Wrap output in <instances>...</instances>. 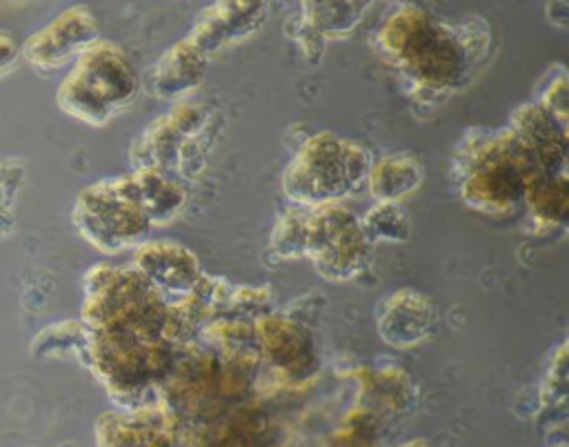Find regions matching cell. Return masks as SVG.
Returning a JSON list of instances; mask_svg holds the SVG:
<instances>
[{
	"label": "cell",
	"mask_w": 569,
	"mask_h": 447,
	"mask_svg": "<svg viewBox=\"0 0 569 447\" xmlns=\"http://www.w3.org/2000/svg\"><path fill=\"white\" fill-rule=\"evenodd\" d=\"M262 418L240 407L222 418H211L207 429L200 434V447H267Z\"/></svg>",
	"instance_id": "21"
},
{
	"label": "cell",
	"mask_w": 569,
	"mask_h": 447,
	"mask_svg": "<svg viewBox=\"0 0 569 447\" xmlns=\"http://www.w3.org/2000/svg\"><path fill=\"white\" fill-rule=\"evenodd\" d=\"M507 129L525 145L547 176L567 173V127L560 125L538 100L518 107Z\"/></svg>",
	"instance_id": "15"
},
{
	"label": "cell",
	"mask_w": 569,
	"mask_h": 447,
	"mask_svg": "<svg viewBox=\"0 0 569 447\" xmlns=\"http://www.w3.org/2000/svg\"><path fill=\"white\" fill-rule=\"evenodd\" d=\"M209 56L187 36L162 51L149 76L151 96L164 102L187 100L204 80Z\"/></svg>",
	"instance_id": "17"
},
{
	"label": "cell",
	"mask_w": 569,
	"mask_h": 447,
	"mask_svg": "<svg viewBox=\"0 0 569 447\" xmlns=\"http://www.w3.org/2000/svg\"><path fill=\"white\" fill-rule=\"evenodd\" d=\"M422 182H425V169L420 160L411 153L396 151V153H385L371 162L365 187L376 200L400 202L402 198L416 193Z\"/></svg>",
	"instance_id": "19"
},
{
	"label": "cell",
	"mask_w": 569,
	"mask_h": 447,
	"mask_svg": "<svg viewBox=\"0 0 569 447\" xmlns=\"http://www.w3.org/2000/svg\"><path fill=\"white\" fill-rule=\"evenodd\" d=\"M371 249L360 218L342 202L309 209L305 258L311 260L320 278L329 282L353 280L369 267Z\"/></svg>",
	"instance_id": "9"
},
{
	"label": "cell",
	"mask_w": 569,
	"mask_h": 447,
	"mask_svg": "<svg viewBox=\"0 0 569 447\" xmlns=\"http://www.w3.org/2000/svg\"><path fill=\"white\" fill-rule=\"evenodd\" d=\"M298 16L325 40H336L356 31L362 11H358L347 0H300Z\"/></svg>",
	"instance_id": "23"
},
{
	"label": "cell",
	"mask_w": 569,
	"mask_h": 447,
	"mask_svg": "<svg viewBox=\"0 0 569 447\" xmlns=\"http://www.w3.org/2000/svg\"><path fill=\"white\" fill-rule=\"evenodd\" d=\"M567 403V345H560L551 356V365L542 385V405L562 409Z\"/></svg>",
	"instance_id": "28"
},
{
	"label": "cell",
	"mask_w": 569,
	"mask_h": 447,
	"mask_svg": "<svg viewBox=\"0 0 569 447\" xmlns=\"http://www.w3.org/2000/svg\"><path fill=\"white\" fill-rule=\"evenodd\" d=\"M96 447H187L180 420L158 400L133 409H109L96 418Z\"/></svg>",
	"instance_id": "12"
},
{
	"label": "cell",
	"mask_w": 569,
	"mask_h": 447,
	"mask_svg": "<svg viewBox=\"0 0 569 447\" xmlns=\"http://www.w3.org/2000/svg\"><path fill=\"white\" fill-rule=\"evenodd\" d=\"M131 267L169 307L189 298L204 274L198 256L176 240H144L133 249Z\"/></svg>",
	"instance_id": "13"
},
{
	"label": "cell",
	"mask_w": 569,
	"mask_h": 447,
	"mask_svg": "<svg viewBox=\"0 0 569 447\" xmlns=\"http://www.w3.org/2000/svg\"><path fill=\"white\" fill-rule=\"evenodd\" d=\"M567 71L562 64H556V69L551 71V80L547 82V87L540 93V105L560 122L567 127Z\"/></svg>",
	"instance_id": "30"
},
{
	"label": "cell",
	"mask_w": 569,
	"mask_h": 447,
	"mask_svg": "<svg viewBox=\"0 0 569 447\" xmlns=\"http://www.w3.org/2000/svg\"><path fill=\"white\" fill-rule=\"evenodd\" d=\"M89 331L80 318H67L42 327L31 340L36 358H76L84 365Z\"/></svg>",
	"instance_id": "22"
},
{
	"label": "cell",
	"mask_w": 569,
	"mask_h": 447,
	"mask_svg": "<svg viewBox=\"0 0 569 447\" xmlns=\"http://www.w3.org/2000/svg\"><path fill=\"white\" fill-rule=\"evenodd\" d=\"M258 356L282 380L302 385L320 369V354L309 329L282 314H267L253 322Z\"/></svg>",
	"instance_id": "10"
},
{
	"label": "cell",
	"mask_w": 569,
	"mask_h": 447,
	"mask_svg": "<svg viewBox=\"0 0 569 447\" xmlns=\"http://www.w3.org/2000/svg\"><path fill=\"white\" fill-rule=\"evenodd\" d=\"M549 447H567V443L560 440V443H553V445H549Z\"/></svg>",
	"instance_id": "35"
},
{
	"label": "cell",
	"mask_w": 569,
	"mask_h": 447,
	"mask_svg": "<svg viewBox=\"0 0 569 447\" xmlns=\"http://www.w3.org/2000/svg\"><path fill=\"white\" fill-rule=\"evenodd\" d=\"M522 202L529 209V218L538 229L553 231L567 225L569 216V182L567 173L545 176L525 187Z\"/></svg>",
	"instance_id": "20"
},
{
	"label": "cell",
	"mask_w": 569,
	"mask_h": 447,
	"mask_svg": "<svg viewBox=\"0 0 569 447\" xmlns=\"http://www.w3.org/2000/svg\"><path fill=\"white\" fill-rule=\"evenodd\" d=\"M20 58V44L7 31H0V78L7 76Z\"/></svg>",
	"instance_id": "31"
},
{
	"label": "cell",
	"mask_w": 569,
	"mask_h": 447,
	"mask_svg": "<svg viewBox=\"0 0 569 447\" xmlns=\"http://www.w3.org/2000/svg\"><path fill=\"white\" fill-rule=\"evenodd\" d=\"M100 40V24L87 4H71L20 44V56L38 71H53L76 60Z\"/></svg>",
	"instance_id": "11"
},
{
	"label": "cell",
	"mask_w": 569,
	"mask_h": 447,
	"mask_svg": "<svg viewBox=\"0 0 569 447\" xmlns=\"http://www.w3.org/2000/svg\"><path fill=\"white\" fill-rule=\"evenodd\" d=\"M347 2H349V4H353L358 11H365L373 0H347Z\"/></svg>",
	"instance_id": "33"
},
{
	"label": "cell",
	"mask_w": 569,
	"mask_h": 447,
	"mask_svg": "<svg viewBox=\"0 0 569 447\" xmlns=\"http://www.w3.org/2000/svg\"><path fill=\"white\" fill-rule=\"evenodd\" d=\"M273 311V296L267 287H233L227 311L222 318H236L244 322H256L258 318Z\"/></svg>",
	"instance_id": "27"
},
{
	"label": "cell",
	"mask_w": 569,
	"mask_h": 447,
	"mask_svg": "<svg viewBox=\"0 0 569 447\" xmlns=\"http://www.w3.org/2000/svg\"><path fill=\"white\" fill-rule=\"evenodd\" d=\"M140 87L138 69L124 49L100 38L64 73L56 89V105L78 122L104 127L136 102Z\"/></svg>",
	"instance_id": "3"
},
{
	"label": "cell",
	"mask_w": 569,
	"mask_h": 447,
	"mask_svg": "<svg viewBox=\"0 0 569 447\" xmlns=\"http://www.w3.org/2000/svg\"><path fill=\"white\" fill-rule=\"evenodd\" d=\"M309 211H289L278 218L269 236V254L278 260H300L307 256Z\"/></svg>",
	"instance_id": "25"
},
{
	"label": "cell",
	"mask_w": 569,
	"mask_h": 447,
	"mask_svg": "<svg viewBox=\"0 0 569 447\" xmlns=\"http://www.w3.org/2000/svg\"><path fill=\"white\" fill-rule=\"evenodd\" d=\"M451 178L460 200L489 216L513 211L522 202L527 187L502 129L487 127L465 131L451 156Z\"/></svg>",
	"instance_id": "7"
},
{
	"label": "cell",
	"mask_w": 569,
	"mask_h": 447,
	"mask_svg": "<svg viewBox=\"0 0 569 447\" xmlns=\"http://www.w3.org/2000/svg\"><path fill=\"white\" fill-rule=\"evenodd\" d=\"M180 347L164 338L147 340L89 331L84 367L102 385L116 409H133L149 403L147 394L167 378Z\"/></svg>",
	"instance_id": "6"
},
{
	"label": "cell",
	"mask_w": 569,
	"mask_h": 447,
	"mask_svg": "<svg viewBox=\"0 0 569 447\" xmlns=\"http://www.w3.org/2000/svg\"><path fill=\"white\" fill-rule=\"evenodd\" d=\"M360 227L371 245H405L411 238V216L402 209L400 202L376 200V205L360 218Z\"/></svg>",
	"instance_id": "24"
},
{
	"label": "cell",
	"mask_w": 569,
	"mask_h": 447,
	"mask_svg": "<svg viewBox=\"0 0 569 447\" xmlns=\"http://www.w3.org/2000/svg\"><path fill=\"white\" fill-rule=\"evenodd\" d=\"M71 222L76 231L104 256L136 249L153 229L136 198L129 173L96 180L73 200Z\"/></svg>",
	"instance_id": "8"
},
{
	"label": "cell",
	"mask_w": 569,
	"mask_h": 447,
	"mask_svg": "<svg viewBox=\"0 0 569 447\" xmlns=\"http://www.w3.org/2000/svg\"><path fill=\"white\" fill-rule=\"evenodd\" d=\"M400 447H433V445L427 438H411V440L402 443Z\"/></svg>",
	"instance_id": "32"
},
{
	"label": "cell",
	"mask_w": 569,
	"mask_h": 447,
	"mask_svg": "<svg viewBox=\"0 0 569 447\" xmlns=\"http://www.w3.org/2000/svg\"><path fill=\"white\" fill-rule=\"evenodd\" d=\"M373 156L358 140L311 133L282 171V193L302 209L340 202L367 185Z\"/></svg>",
	"instance_id": "4"
},
{
	"label": "cell",
	"mask_w": 569,
	"mask_h": 447,
	"mask_svg": "<svg viewBox=\"0 0 569 447\" xmlns=\"http://www.w3.org/2000/svg\"><path fill=\"white\" fill-rule=\"evenodd\" d=\"M220 131V113L196 100L176 102L131 145V169L149 167L189 185L207 169L209 149Z\"/></svg>",
	"instance_id": "5"
},
{
	"label": "cell",
	"mask_w": 569,
	"mask_h": 447,
	"mask_svg": "<svg viewBox=\"0 0 569 447\" xmlns=\"http://www.w3.org/2000/svg\"><path fill=\"white\" fill-rule=\"evenodd\" d=\"M80 320L96 334H122L147 340H173L187 336L173 307L133 269L98 262L82 278Z\"/></svg>",
	"instance_id": "2"
},
{
	"label": "cell",
	"mask_w": 569,
	"mask_h": 447,
	"mask_svg": "<svg viewBox=\"0 0 569 447\" xmlns=\"http://www.w3.org/2000/svg\"><path fill=\"white\" fill-rule=\"evenodd\" d=\"M378 56L398 73L409 98L438 102L473 80L491 51L482 18L445 22L420 4H400L371 38Z\"/></svg>",
	"instance_id": "1"
},
{
	"label": "cell",
	"mask_w": 569,
	"mask_h": 447,
	"mask_svg": "<svg viewBox=\"0 0 569 447\" xmlns=\"http://www.w3.org/2000/svg\"><path fill=\"white\" fill-rule=\"evenodd\" d=\"M27 180V167L20 158H0V238L13 231L18 196Z\"/></svg>",
	"instance_id": "26"
},
{
	"label": "cell",
	"mask_w": 569,
	"mask_h": 447,
	"mask_svg": "<svg viewBox=\"0 0 569 447\" xmlns=\"http://www.w3.org/2000/svg\"><path fill=\"white\" fill-rule=\"evenodd\" d=\"M433 322L436 309L431 300L409 287L389 294L376 318L378 336L393 349L418 347L429 338Z\"/></svg>",
	"instance_id": "16"
},
{
	"label": "cell",
	"mask_w": 569,
	"mask_h": 447,
	"mask_svg": "<svg viewBox=\"0 0 569 447\" xmlns=\"http://www.w3.org/2000/svg\"><path fill=\"white\" fill-rule=\"evenodd\" d=\"M267 0H213L193 20L187 38L209 58L251 38L267 20Z\"/></svg>",
	"instance_id": "14"
},
{
	"label": "cell",
	"mask_w": 569,
	"mask_h": 447,
	"mask_svg": "<svg viewBox=\"0 0 569 447\" xmlns=\"http://www.w3.org/2000/svg\"><path fill=\"white\" fill-rule=\"evenodd\" d=\"M393 2H398V4H418L420 0H393Z\"/></svg>",
	"instance_id": "34"
},
{
	"label": "cell",
	"mask_w": 569,
	"mask_h": 447,
	"mask_svg": "<svg viewBox=\"0 0 569 447\" xmlns=\"http://www.w3.org/2000/svg\"><path fill=\"white\" fill-rule=\"evenodd\" d=\"M284 33L300 47V51H302V56L309 64H318L322 60L325 49H327V40L318 31H313L298 13L287 20Z\"/></svg>",
	"instance_id": "29"
},
{
	"label": "cell",
	"mask_w": 569,
	"mask_h": 447,
	"mask_svg": "<svg viewBox=\"0 0 569 447\" xmlns=\"http://www.w3.org/2000/svg\"><path fill=\"white\" fill-rule=\"evenodd\" d=\"M129 178H131L136 198L142 205L153 227H164L184 211L189 200V189L178 178L149 167L131 169Z\"/></svg>",
	"instance_id": "18"
}]
</instances>
